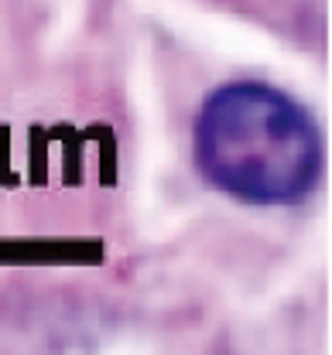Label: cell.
Here are the masks:
<instances>
[{
	"label": "cell",
	"mask_w": 332,
	"mask_h": 355,
	"mask_svg": "<svg viewBox=\"0 0 332 355\" xmlns=\"http://www.w3.org/2000/svg\"><path fill=\"white\" fill-rule=\"evenodd\" d=\"M195 161L216 188L250 205H288L312 191L322 140L312 116L264 83L216 89L195 120Z\"/></svg>",
	"instance_id": "obj_1"
}]
</instances>
